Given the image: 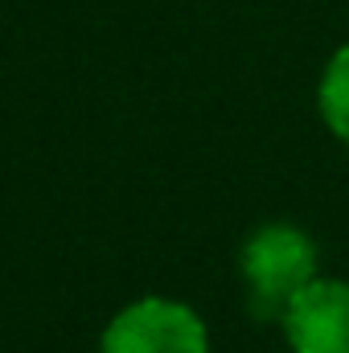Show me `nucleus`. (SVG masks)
<instances>
[{
    "instance_id": "obj_2",
    "label": "nucleus",
    "mask_w": 349,
    "mask_h": 353,
    "mask_svg": "<svg viewBox=\"0 0 349 353\" xmlns=\"http://www.w3.org/2000/svg\"><path fill=\"white\" fill-rule=\"evenodd\" d=\"M99 353H210V333L189 304L144 296L107 321Z\"/></svg>"
},
{
    "instance_id": "obj_4",
    "label": "nucleus",
    "mask_w": 349,
    "mask_h": 353,
    "mask_svg": "<svg viewBox=\"0 0 349 353\" xmlns=\"http://www.w3.org/2000/svg\"><path fill=\"white\" fill-rule=\"evenodd\" d=\"M317 111L325 119V128L349 144V41L325 62L321 87H317Z\"/></svg>"
},
{
    "instance_id": "obj_3",
    "label": "nucleus",
    "mask_w": 349,
    "mask_h": 353,
    "mask_svg": "<svg viewBox=\"0 0 349 353\" xmlns=\"http://www.w3.org/2000/svg\"><path fill=\"white\" fill-rule=\"evenodd\" d=\"M292 353H349V279L317 275L279 316Z\"/></svg>"
},
{
    "instance_id": "obj_1",
    "label": "nucleus",
    "mask_w": 349,
    "mask_h": 353,
    "mask_svg": "<svg viewBox=\"0 0 349 353\" xmlns=\"http://www.w3.org/2000/svg\"><path fill=\"white\" fill-rule=\"evenodd\" d=\"M317 263H321V251L300 226L263 222L243 243V255H239V271H243L255 316L279 321L283 308L317 279Z\"/></svg>"
}]
</instances>
